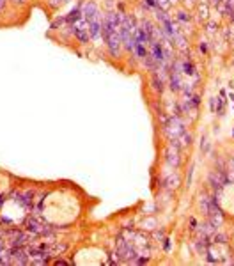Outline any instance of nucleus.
Segmentation results:
<instances>
[{
	"instance_id": "4468645a",
	"label": "nucleus",
	"mask_w": 234,
	"mask_h": 266,
	"mask_svg": "<svg viewBox=\"0 0 234 266\" xmlns=\"http://www.w3.org/2000/svg\"><path fill=\"white\" fill-rule=\"evenodd\" d=\"M147 4H149V6H153V7L156 6V2H154V0H147Z\"/></svg>"
},
{
	"instance_id": "9d476101",
	"label": "nucleus",
	"mask_w": 234,
	"mask_h": 266,
	"mask_svg": "<svg viewBox=\"0 0 234 266\" xmlns=\"http://www.w3.org/2000/svg\"><path fill=\"white\" fill-rule=\"evenodd\" d=\"M13 257L20 263V264H25V263H28V257L27 254L21 250V248H18V250H13Z\"/></svg>"
},
{
	"instance_id": "0eeeda50",
	"label": "nucleus",
	"mask_w": 234,
	"mask_h": 266,
	"mask_svg": "<svg viewBox=\"0 0 234 266\" xmlns=\"http://www.w3.org/2000/svg\"><path fill=\"white\" fill-rule=\"evenodd\" d=\"M28 231L32 234H46V232H50L46 227H43L41 223L35 222V220H28Z\"/></svg>"
},
{
	"instance_id": "f8f14e48",
	"label": "nucleus",
	"mask_w": 234,
	"mask_h": 266,
	"mask_svg": "<svg viewBox=\"0 0 234 266\" xmlns=\"http://www.w3.org/2000/svg\"><path fill=\"white\" fill-rule=\"evenodd\" d=\"M181 140H183V144H184V145H186V144H190V142H191V135L184 131L183 135H181Z\"/></svg>"
},
{
	"instance_id": "ddd939ff",
	"label": "nucleus",
	"mask_w": 234,
	"mask_h": 266,
	"mask_svg": "<svg viewBox=\"0 0 234 266\" xmlns=\"http://www.w3.org/2000/svg\"><path fill=\"white\" fill-rule=\"evenodd\" d=\"M179 20H183V22H188V16L184 14V13H179Z\"/></svg>"
},
{
	"instance_id": "20e7f679",
	"label": "nucleus",
	"mask_w": 234,
	"mask_h": 266,
	"mask_svg": "<svg viewBox=\"0 0 234 266\" xmlns=\"http://www.w3.org/2000/svg\"><path fill=\"white\" fill-rule=\"evenodd\" d=\"M167 162H169V165H172V167L179 165V144H177V138L172 140V144H170L169 149H167Z\"/></svg>"
},
{
	"instance_id": "dca6fc26",
	"label": "nucleus",
	"mask_w": 234,
	"mask_h": 266,
	"mask_svg": "<svg viewBox=\"0 0 234 266\" xmlns=\"http://www.w3.org/2000/svg\"><path fill=\"white\" fill-rule=\"evenodd\" d=\"M211 2H213V4H215V6H218V4H220V2H222V0H211Z\"/></svg>"
},
{
	"instance_id": "1a4fd4ad",
	"label": "nucleus",
	"mask_w": 234,
	"mask_h": 266,
	"mask_svg": "<svg viewBox=\"0 0 234 266\" xmlns=\"http://www.w3.org/2000/svg\"><path fill=\"white\" fill-rule=\"evenodd\" d=\"M211 110L216 112V114H222V112H224V100H222V98H213L211 100Z\"/></svg>"
},
{
	"instance_id": "f03ea898",
	"label": "nucleus",
	"mask_w": 234,
	"mask_h": 266,
	"mask_svg": "<svg viewBox=\"0 0 234 266\" xmlns=\"http://www.w3.org/2000/svg\"><path fill=\"white\" fill-rule=\"evenodd\" d=\"M71 27H73L75 36H76L80 41H89V37H91V34H89V23H87V20H85L84 16H80Z\"/></svg>"
},
{
	"instance_id": "f257e3e1",
	"label": "nucleus",
	"mask_w": 234,
	"mask_h": 266,
	"mask_svg": "<svg viewBox=\"0 0 234 266\" xmlns=\"http://www.w3.org/2000/svg\"><path fill=\"white\" fill-rule=\"evenodd\" d=\"M121 16L117 13H110L106 14L105 22H103V34H105L106 44L112 51V55H117L121 50V43H122V34H121Z\"/></svg>"
},
{
	"instance_id": "6e6552de",
	"label": "nucleus",
	"mask_w": 234,
	"mask_h": 266,
	"mask_svg": "<svg viewBox=\"0 0 234 266\" xmlns=\"http://www.w3.org/2000/svg\"><path fill=\"white\" fill-rule=\"evenodd\" d=\"M170 89L172 91H179L181 89V78H179V69H174L170 75Z\"/></svg>"
},
{
	"instance_id": "39448f33",
	"label": "nucleus",
	"mask_w": 234,
	"mask_h": 266,
	"mask_svg": "<svg viewBox=\"0 0 234 266\" xmlns=\"http://www.w3.org/2000/svg\"><path fill=\"white\" fill-rule=\"evenodd\" d=\"M225 183H227V178H225V174L222 172V170H216V172L209 174V185H211L216 192H220L222 188L225 186Z\"/></svg>"
},
{
	"instance_id": "f3484780",
	"label": "nucleus",
	"mask_w": 234,
	"mask_h": 266,
	"mask_svg": "<svg viewBox=\"0 0 234 266\" xmlns=\"http://www.w3.org/2000/svg\"><path fill=\"white\" fill-rule=\"evenodd\" d=\"M14 2H23V0H14Z\"/></svg>"
},
{
	"instance_id": "423d86ee",
	"label": "nucleus",
	"mask_w": 234,
	"mask_h": 266,
	"mask_svg": "<svg viewBox=\"0 0 234 266\" xmlns=\"http://www.w3.org/2000/svg\"><path fill=\"white\" fill-rule=\"evenodd\" d=\"M151 57L154 62H163L165 60V51H163V46L158 41H151Z\"/></svg>"
},
{
	"instance_id": "7ed1b4c3",
	"label": "nucleus",
	"mask_w": 234,
	"mask_h": 266,
	"mask_svg": "<svg viewBox=\"0 0 234 266\" xmlns=\"http://www.w3.org/2000/svg\"><path fill=\"white\" fill-rule=\"evenodd\" d=\"M165 131H167V135H169L172 140L179 138L184 133V126H183V122H181V119H179L177 115H176V117H172V119L167 122V128H165Z\"/></svg>"
},
{
	"instance_id": "9b49d317",
	"label": "nucleus",
	"mask_w": 234,
	"mask_h": 266,
	"mask_svg": "<svg viewBox=\"0 0 234 266\" xmlns=\"http://www.w3.org/2000/svg\"><path fill=\"white\" fill-rule=\"evenodd\" d=\"M181 66H183V73H186V75H195V68H193V64H191L190 60H184Z\"/></svg>"
},
{
	"instance_id": "2eb2a0df",
	"label": "nucleus",
	"mask_w": 234,
	"mask_h": 266,
	"mask_svg": "<svg viewBox=\"0 0 234 266\" xmlns=\"http://www.w3.org/2000/svg\"><path fill=\"white\" fill-rule=\"evenodd\" d=\"M4 4H6V0H0V11L4 9Z\"/></svg>"
}]
</instances>
